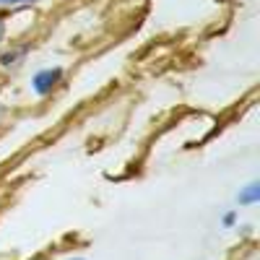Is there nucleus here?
<instances>
[{
    "mask_svg": "<svg viewBox=\"0 0 260 260\" xmlns=\"http://www.w3.org/2000/svg\"><path fill=\"white\" fill-rule=\"evenodd\" d=\"M224 224H226V226H232V224H234V213H226V219H224Z\"/></svg>",
    "mask_w": 260,
    "mask_h": 260,
    "instance_id": "obj_4",
    "label": "nucleus"
},
{
    "mask_svg": "<svg viewBox=\"0 0 260 260\" xmlns=\"http://www.w3.org/2000/svg\"><path fill=\"white\" fill-rule=\"evenodd\" d=\"M60 81H62V68H47V71L34 73L31 89H34L39 96H47V94H52V89H55Z\"/></svg>",
    "mask_w": 260,
    "mask_h": 260,
    "instance_id": "obj_1",
    "label": "nucleus"
},
{
    "mask_svg": "<svg viewBox=\"0 0 260 260\" xmlns=\"http://www.w3.org/2000/svg\"><path fill=\"white\" fill-rule=\"evenodd\" d=\"M257 198H260V187H257V182H252V185H247L242 192H240V201L242 206H250V203H257Z\"/></svg>",
    "mask_w": 260,
    "mask_h": 260,
    "instance_id": "obj_2",
    "label": "nucleus"
},
{
    "mask_svg": "<svg viewBox=\"0 0 260 260\" xmlns=\"http://www.w3.org/2000/svg\"><path fill=\"white\" fill-rule=\"evenodd\" d=\"M0 3H11V6H18V3H34V0H0Z\"/></svg>",
    "mask_w": 260,
    "mask_h": 260,
    "instance_id": "obj_3",
    "label": "nucleus"
},
{
    "mask_svg": "<svg viewBox=\"0 0 260 260\" xmlns=\"http://www.w3.org/2000/svg\"><path fill=\"white\" fill-rule=\"evenodd\" d=\"M73 260H83V257H73Z\"/></svg>",
    "mask_w": 260,
    "mask_h": 260,
    "instance_id": "obj_5",
    "label": "nucleus"
}]
</instances>
